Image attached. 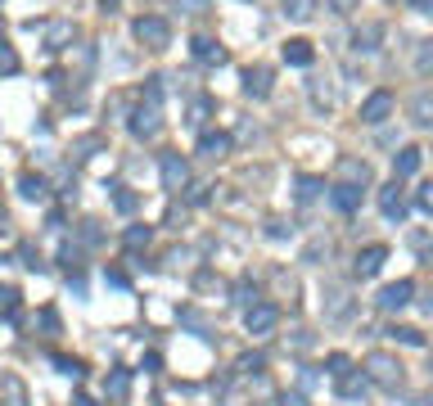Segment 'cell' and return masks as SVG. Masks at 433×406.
<instances>
[{
	"instance_id": "obj_1",
	"label": "cell",
	"mask_w": 433,
	"mask_h": 406,
	"mask_svg": "<svg viewBox=\"0 0 433 406\" xmlns=\"http://www.w3.org/2000/svg\"><path fill=\"white\" fill-rule=\"evenodd\" d=\"M135 41L150 45V50H167L171 45V23L158 18V14H140L135 18Z\"/></svg>"
},
{
	"instance_id": "obj_2",
	"label": "cell",
	"mask_w": 433,
	"mask_h": 406,
	"mask_svg": "<svg viewBox=\"0 0 433 406\" xmlns=\"http://www.w3.org/2000/svg\"><path fill=\"white\" fill-rule=\"evenodd\" d=\"M366 371H370V379L383 384V388H398V384H402V361H393L388 352H370V356H366Z\"/></svg>"
},
{
	"instance_id": "obj_3",
	"label": "cell",
	"mask_w": 433,
	"mask_h": 406,
	"mask_svg": "<svg viewBox=\"0 0 433 406\" xmlns=\"http://www.w3.org/2000/svg\"><path fill=\"white\" fill-rule=\"evenodd\" d=\"M244 325H249V334H253V339H266L271 329L280 325V307H271V303H253L249 312H244Z\"/></svg>"
},
{
	"instance_id": "obj_4",
	"label": "cell",
	"mask_w": 433,
	"mask_h": 406,
	"mask_svg": "<svg viewBox=\"0 0 433 406\" xmlns=\"http://www.w3.org/2000/svg\"><path fill=\"white\" fill-rule=\"evenodd\" d=\"M411 298H415V280H393V285L379 289L383 312H402V307H411Z\"/></svg>"
},
{
	"instance_id": "obj_5",
	"label": "cell",
	"mask_w": 433,
	"mask_h": 406,
	"mask_svg": "<svg viewBox=\"0 0 433 406\" xmlns=\"http://www.w3.org/2000/svg\"><path fill=\"white\" fill-rule=\"evenodd\" d=\"M163 131V118H158V104H145L131 113V135L135 140H154V135Z\"/></svg>"
},
{
	"instance_id": "obj_6",
	"label": "cell",
	"mask_w": 433,
	"mask_h": 406,
	"mask_svg": "<svg viewBox=\"0 0 433 406\" xmlns=\"http://www.w3.org/2000/svg\"><path fill=\"white\" fill-rule=\"evenodd\" d=\"M379 213L388 221H406V194H402L398 181H388V186L379 190Z\"/></svg>"
},
{
	"instance_id": "obj_7",
	"label": "cell",
	"mask_w": 433,
	"mask_h": 406,
	"mask_svg": "<svg viewBox=\"0 0 433 406\" xmlns=\"http://www.w3.org/2000/svg\"><path fill=\"white\" fill-rule=\"evenodd\" d=\"M388 113H393V95H388V91L366 95V104H361V122H366V127H379Z\"/></svg>"
},
{
	"instance_id": "obj_8",
	"label": "cell",
	"mask_w": 433,
	"mask_h": 406,
	"mask_svg": "<svg viewBox=\"0 0 433 406\" xmlns=\"http://www.w3.org/2000/svg\"><path fill=\"white\" fill-rule=\"evenodd\" d=\"M190 181V163L181 154H163V190H181Z\"/></svg>"
},
{
	"instance_id": "obj_9",
	"label": "cell",
	"mask_w": 433,
	"mask_h": 406,
	"mask_svg": "<svg viewBox=\"0 0 433 406\" xmlns=\"http://www.w3.org/2000/svg\"><path fill=\"white\" fill-rule=\"evenodd\" d=\"M312 59H316L312 41H303V36H293V41H284V64H289V68H312Z\"/></svg>"
},
{
	"instance_id": "obj_10",
	"label": "cell",
	"mask_w": 433,
	"mask_h": 406,
	"mask_svg": "<svg viewBox=\"0 0 433 406\" xmlns=\"http://www.w3.org/2000/svg\"><path fill=\"white\" fill-rule=\"evenodd\" d=\"M330 203L339 208V213H356V208H361V186H348V181H339V186L330 190Z\"/></svg>"
},
{
	"instance_id": "obj_11",
	"label": "cell",
	"mask_w": 433,
	"mask_h": 406,
	"mask_svg": "<svg viewBox=\"0 0 433 406\" xmlns=\"http://www.w3.org/2000/svg\"><path fill=\"white\" fill-rule=\"evenodd\" d=\"M383 262H388V249H383V244H370V249L356 253V276H375Z\"/></svg>"
},
{
	"instance_id": "obj_12",
	"label": "cell",
	"mask_w": 433,
	"mask_h": 406,
	"mask_svg": "<svg viewBox=\"0 0 433 406\" xmlns=\"http://www.w3.org/2000/svg\"><path fill=\"white\" fill-rule=\"evenodd\" d=\"M244 95L266 100V95H271V68H249V72H244Z\"/></svg>"
},
{
	"instance_id": "obj_13",
	"label": "cell",
	"mask_w": 433,
	"mask_h": 406,
	"mask_svg": "<svg viewBox=\"0 0 433 406\" xmlns=\"http://www.w3.org/2000/svg\"><path fill=\"white\" fill-rule=\"evenodd\" d=\"M199 154L203 158H226L230 154V135L226 131H203L199 135Z\"/></svg>"
},
{
	"instance_id": "obj_14",
	"label": "cell",
	"mask_w": 433,
	"mask_h": 406,
	"mask_svg": "<svg viewBox=\"0 0 433 406\" xmlns=\"http://www.w3.org/2000/svg\"><path fill=\"white\" fill-rule=\"evenodd\" d=\"M190 50H194V59H199V64H226V50H221V45L213 41V36H194V45H190Z\"/></svg>"
},
{
	"instance_id": "obj_15",
	"label": "cell",
	"mask_w": 433,
	"mask_h": 406,
	"mask_svg": "<svg viewBox=\"0 0 433 406\" xmlns=\"http://www.w3.org/2000/svg\"><path fill=\"white\" fill-rule=\"evenodd\" d=\"M415 171H420V150H415V145H406V150H398V154H393V176H415Z\"/></svg>"
},
{
	"instance_id": "obj_16",
	"label": "cell",
	"mask_w": 433,
	"mask_h": 406,
	"mask_svg": "<svg viewBox=\"0 0 433 406\" xmlns=\"http://www.w3.org/2000/svg\"><path fill=\"white\" fill-rule=\"evenodd\" d=\"M379 36H383V28H379V23H366V28H356L352 32V50H379Z\"/></svg>"
},
{
	"instance_id": "obj_17",
	"label": "cell",
	"mask_w": 433,
	"mask_h": 406,
	"mask_svg": "<svg viewBox=\"0 0 433 406\" xmlns=\"http://www.w3.org/2000/svg\"><path fill=\"white\" fill-rule=\"evenodd\" d=\"M339 393H343L348 402L366 397V393H370V375H343V379H339Z\"/></svg>"
},
{
	"instance_id": "obj_18",
	"label": "cell",
	"mask_w": 433,
	"mask_h": 406,
	"mask_svg": "<svg viewBox=\"0 0 433 406\" xmlns=\"http://www.w3.org/2000/svg\"><path fill=\"white\" fill-rule=\"evenodd\" d=\"M18 194H23V199H36V203H41L45 194H50V186H45V176H32V171H28V176L18 181Z\"/></svg>"
},
{
	"instance_id": "obj_19",
	"label": "cell",
	"mask_w": 433,
	"mask_h": 406,
	"mask_svg": "<svg viewBox=\"0 0 433 406\" xmlns=\"http://www.w3.org/2000/svg\"><path fill=\"white\" fill-rule=\"evenodd\" d=\"M325 194V181L320 176H298V203H316Z\"/></svg>"
},
{
	"instance_id": "obj_20",
	"label": "cell",
	"mask_w": 433,
	"mask_h": 406,
	"mask_svg": "<svg viewBox=\"0 0 433 406\" xmlns=\"http://www.w3.org/2000/svg\"><path fill=\"white\" fill-rule=\"evenodd\" d=\"M411 113H415L420 127H433V95L429 91H420L415 100H411Z\"/></svg>"
},
{
	"instance_id": "obj_21",
	"label": "cell",
	"mask_w": 433,
	"mask_h": 406,
	"mask_svg": "<svg viewBox=\"0 0 433 406\" xmlns=\"http://www.w3.org/2000/svg\"><path fill=\"white\" fill-rule=\"evenodd\" d=\"M388 339L406 343V348H424V334H420V329H411V325H393V329H388Z\"/></svg>"
},
{
	"instance_id": "obj_22",
	"label": "cell",
	"mask_w": 433,
	"mask_h": 406,
	"mask_svg": "<svg viewBox=\"0 0 433 406\" xmlns=\"http://www.w3.org/2000/svg\"><path fill=\"white\" fill-rule=\"evenodd\" d=\"M127 388H131V375H127V371H113V375L104 379V393H108V397H127Z\"/></svg>"
},
{
	"instance_id": "obj_23",
	"label": "cell",
	"mask_w": 433,
	"mask_h": 406,
	"mask_svg": "<svg viewBox=\"0 0 433 406\" xmlns=\"http://www.w3.org/2000/svg\"><path fill=\"white\" fill-rule=\"evenodd\" d=\"M280 5H284V14H289L293 23H303V18H312L316 0H280Z\"/></svg>"
},
{
	"instance_id": "obj_24",
	"label": "cell",
	"mask_w": 433,
	"mask_h": 406,
	"mask_svg": "<svg viewBox=\"0 0 433 406\" xmlns=\"http://www.w3.org/2000/svg\"><path fill=\"white\" fill-rule=\"evenodd\" d=\"M339 171L348 176V186H352V181H361V186L370 181V167H366V163H356V158H343V163H339Z\"/></svg>"
},
{
	"instance_id": "obj_25",
	"label": "cell",
	"mask_w": 433,
	"mask_h": 406,
	"mask_svg": "<svg viewBox=\"0 0 433 406\" xmlns=\"http://www.w3.org/2000/svg\"><path fill=\"white\" fill-rule=\"evenodd\" d=\"M108 190H113V208H118V213H135V208H140V199H135L127 186H108Z\"/></svg>"
},
{
	"instance_id": "obj_26",
	"label": "cell",
	"mask_w": 433,
	"mask_h": 406,
	"mask_svg": "<svg viewBox=\"0 0 433 406\" xmlns=\"http://www.w3.org/2000/svg\"><path fill=\"white\" fill-rule=\"evenodd\" d=\"M68 41H72V23H55L50 36H45V45H50V50H64Z\"/></svg>"
},
{
	"instance_id": "obj_27",
	"label": "cell",
	"mask_w": 433,
	"mask_h": 406,
	"mask_svg": "<svg viewBox=\"0 0 433 406\" xmlns=\"http://www.w3.org/2000/svg\"><path fill=\"white\" fill-rule=\"evenodd\" d=\"M55 366H59V375H68V379H72V384H77V379L86 375V371H81V361H72V356H55Z\"/></svg>"
},
{
	"instance_id": "obj_28",
	"label": "cell",
	"mask_w": 433,
	"mask_h": 406,
	"mask_svg": "<svg viewBox=\"0 0 433 406\" xmlns=\"http://www.w3.org/2000/svg\"><path fill=\"white\" fill-rule=\"evenodd\" d=\"M325 366H330V375H334V379H343V375H352V361H348V356H343V352H334V356H330V361H325Z\"/></svg>"
},
{
	"instance_id": "obj_29",
	"label": "cell",
	"mask_w": 433,
	"mask_h": 406,
	"mask_svg": "<svg viewBox=\"0 0 433 406\" xmlns=\"http://www.w3.org/2000/svg\"><path fill=\"white\" fill-rule=\"evenodd\" d=\"M262 366H266V356H262V352H249V356H240V371H244V375H257Z\"/></svg>"
},
{
	"instance_id": "obj_30",
	"label": "cell",
	"mask_w": 433,
	"mask_h": 406,
	"mask_svg": "<svg viewBox=\"0 0 433 406\" xmlns=\"http://www.w3.org/2000/svg\"><path fill=\"white\" fill-rule=\"evenodd\" d=\"M14 307H18V289H0V316H14Z\"/></svg>"
},
{
	"instance_id": "obj_31",
	"label": "cell",
	"mask_w": 433,
	"mask_h": 406,
	"mask_svg": "<svg viewBox=\"0 0 433 406\" xmlns=\"http://www.w3.org/2000/svg\"><path fill=\"white\" fill-rule=\"evenodd\" d=\"M150 239H154L150 226H131V230H127V244H131V249H140V244H150Z\"/></svg>"
},
{
	"instance_id": "obj_32",
	"label": "cell",
	"mask_w": 433,
	"mask_h": 406,
	"mask_svg": "<svg viewBox=\"0 0 433 406\" xmlns=\"http://www.w3.org/2000/svg\"><path fill=\"white\" fill-rule=\"evenodd\" d=\"M235 303H244V307H253V303H257V289L249 285V280H240V285H235Z\"/></svg>"
},
{
	"instance_id": "obj_33",
	"label": "cell",
	"mask_w": 433,
	"mask_h": 406,
	"mask_svg": "<svg viewBox=\"0 0 433 406\" xmlns=\"http://www.w3.org/2000/svg\"><path fill=\"white\" fill-rule=\"evenodd\" d=\"M415 68H420V72H433V41H424V45H420V55H415Z\"/></svg>"
},
{
	"instance_id": "obj_34",
	"label": "cell",
	"mask_w": 433,
	"mask_h": 406,
	"mask_svg": "<svg viewBox=\"0 0 433 406\" xmlns=\"http://www.w3.org/2000/svg\"><path fill=\"white\" fill-rule=\"evenodd\" d=\"M0 72H18V55L9 50L5 41H0Z\"/></svg>"
},
{
	"instance_id": "obj_35",
	"label": "cell",
	"mask_w": 433,
	"mask_h": 406,
	"mask_svg": "<svg viewBox=\"0 0 433 406\" xmlns=\"http://www.w3.org/2000/svg\"><path fill=\"white\" fill-rule=\"evenodd\" d=\"M59 262H64L68 271H81V253L72 249V244H64V253H59Z\"/></svg>"
},
{
	"instance_id": "obj_36",
	"label": "cell",
	"mask_w": 433,
	"mask_h": 406,
	"mask_svg": "<svg viewBox=\"0 0 433 406\" xmlns=\"http://www.w3.org/2000/svg\"><path fill=\"white\" fill-rule=\"evenodd\" d=\"M104 280H108V285H113V289H131L127 271H118V266H108V271H104Z\"/></svg>"
},
{
	"instance_id": "obj_37",
	"label": "cell",
	"mask_w": 433,
	"mask_h": 406,
	"mask_svg": "<svg viewBox=\"0 0 433 406\" xmlns=\"http://www.w3.org/2000/svg\"><path fill=\"white\" fill-rule=\"evenodd\" d=\"M208 113H213V100H199V104L190 108V122H194V127H199V122H203Z\"/></svg>"
},
{
	"instance_id": "obj_38",
	"label": "cell",
	"mask_w": 433,
	"mask_h": 406,
	"mask_svg": "<svg viewBox=\"0 0 433 406\" xmlns=\"http://www.w3.org/2000/svg\"><path fill=\"white\" fill-rule=\"evenodd\" d=\"M81 239L86 244H100V221H81Z\"/></svg>"
},
{
	"instance_id": "obj_39",
	"label": "cell",
	"mask_w": 433,
	"mask_h": 406,
	"mask_svg": "<svg viewBox=\"0 0 433 406\" xmlns=\"http://www.w3.org/2000/svg\"><path fill=\"white\" fill-rule=\"evenodd\" d=\"M415 203H420V213H429V217H433V186L420 190V194H415Z\"/></svg>"
},
{
	"instance_id": "obj_40",
	"label": "cell",
	"mask_w": 433,
	"mask_h": 406,
	"mask_svg": "<svg viewBox=\"0 0 433 406\" xmlns=\"http://www.w3.org/2000/svg\"><path fill=\"white\" fill-rule=\"evenodd\" d=\"M23 266H32V271H36V266H41V253H36V249H32V244H23Z\"/></svg>"
},
{
	"instance_id": "obj_41",
	"label": "cell",
	"mask_w": 433,
	"mask_h": 406,
	"mask_svg": "<svg viewBox=\"0 0 433 406\" xmlns=\"http://www.w3.org/2000/svg\"><path fill=\"white\" fill-rule=\"evenodd\" d=\"M280 406H307V402H303V393H289V388H284V393H280Z\"/></svg>"
},
{
	"instance_id": "obj_42",
	"label": "cell",
	"mask_w": 433,
	"mask_h": 406,
	"mask_svg": "<svg viewBox=\"0 0 433 406\" xmlns=\"http://www.w3.org/2000/svg\"><path fill=\"white\" fill-rule=\"evenodd\" d=\"M330 9H334V14H352L356 0H330Z\"/></svg>"
},
{
	"instance_id": "obj_43",
	"label": "cell",
	"mask_w": 433,
	"mask_h": 406,
	"mask_svg": "<svg viewBox=\"0 0 433 406\" xmlns=\"http://www.w3.org/2000/svg\"><path fill=\"white\" fill-rule=\"evenodd\" d=\"M411 9H420V14H433V0H406Z\"/></svg>"
},
{
	"instance_id": "obj_44",
	"label": "cell",
	"mask_w": 433,
	"mask_h": 406,
	"mask_svg": "<svg viewBox=\"0 0 433 406\" xmlns=\"http://www.w3.org/2000/svg\"><path fill=\"white\" fill-rule=\"evenodd\" d=\"M415 244H420V253H424V262L433 266V244H429V239H415Z\"/></svg>"
},
{
	"instance_id": "obj_45",
	"label": "cell",
	"mask_w": 433,
	"mask_h": 406,
	"mask_svg": "<svg viewBox=\"0 0 433 406\" xmlns=\"http://www.w3.org/2000/svg\"><path fill=\"white\" fill-rule=\"evenodd\" d=\"M100 5H104V14H113V9L122 5V0H100Z\"/></svg>"
},
{
	"instance_id": "obj_46",
	"label": "cell",
	"mask_w": 433,
	"mask_h": 406,
	"mask_svg": "<svg viewBox=\"0 0 433 406\" xmlns=\"http://www.w3.org/2000/svg\"><path fill=\"white\" fill-rule=\"evenodd\" d=\"M5 221H9V217H5V208H0V235H5Z\"/></svg>"
},
{
	"instance_id": "obj_47",
	"label": "cell",
	"mask_w": 433,
	"mask_h": 406,
	"mask_svg": "<svg viewBox=\"0 0 433 406\" xmlns=\"http://www.w3.org/2000/svg\"><path fill=\"white\" fill-rule=\"evenodd\" d=\"M77 406H95V402H91V397H77Z\"/></svg>"
}]
</instances>
